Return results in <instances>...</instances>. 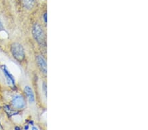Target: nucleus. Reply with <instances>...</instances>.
Here are the masks:
<instances>
[{
  "label": "nucleus",
  "instance_id": "nucleus-1",
  "mask_svg": "<svg viewBox=\"0 0 148 130\" xmlns=\"http://www.w3.org/2000/svg\"><path fill=\"white\" fill-rule=\"evenodd\" d=\"M11 51L14 58L18 61H22L25 59V51L23 46L18 43H14L11 45Z\"/></svg>",
  "mask_w": 148,
  "mask_h": 130
},
{
  "label": "nucleus",
  "instance_id": "nucleus-2",
  "mask_svg": "<svg viewBox=\"0 0 148 130\" xmlns=\"http://www.w3.org/2000/svg\"><path fill=\"white\" fill-rule=\"evenodd\" d=\"M32 34L34 39L40 45L45 44V34L42 28L39 24H35L32 28Z\"/></svg>",
  "mask_w": 148,
  "mask_h": 130
},
{
  "label": "nucleus",
  "instance_id": "nucleus-3",
  "mask_svg": "<svg viewBox=\"0 0 148 130\" xmlns=\"http://www.w3.org/2000/svg\"><path fill=\"white\" fill-rule=\"evenodd\" d=\"M12 105L14 108H17V109H21V108H23L25 106V99L22 96L17 95L15 96V97L12 100Z\"/></svg>",
  "mask_w": 148,
  "mask_h": 130
},
{
  "label": "nucleus",
  "instance_id": "nucleus-4",
  "mask_svg": "<svg viewBox=\"0 0 148 130\" xmlns=\"http://www.w3.org/2000/svg\"><path fill=\"white\" fill-rule=\"evenodd\" d=\"M36 61H37L38 67H39L42 72L43 73H44V74H47V63H46V60L44 59V57L40 55L37 56Z\"/></svg>",
  "mask_w": 148,
  "mask_h": 130
},
{
  "label": "nucleus",
  "instance_id": "nucleus-5",
  "mask_svg": "<svg viewBox=\"0 0 148 130\" xmlns=\"http://www.w3.org/2000/svg\"><path fill=\"white\" fill-rule=\"evenodd\" d=\"M2 70H3V73H4L5 76L8 82L9 83V84H12L13 86H15V79H14V77L11 75V73L9 72L8 69H7L5 66H3V67H2Z\"/></svg>",
  "mask_w": 148,
  "mask_h": 130
},
{
  "label": "nucleus",
  "instance_id": "nucleus-6",
  "mask_svg": "<svg viewBox=\"0 0 148 130\" xmlns=\"http://www.w3.org/2000/svg\"><path fill=\"white\" fill-rule=\"evenodd\" d=\"M25 94L27 95V97L28 100H29L30 103H33L35 101V97L34 94L33 93L32 89L29 86H26L25 87Z\"/></svg>",
  "mask_w": 148,
  "mask_h": 130
},
{
  "label": "nucleus",
  "instance_id": "nucleus-7",
  "mask_svg": "<svg viewBox=\"0 0 148 130\" xmlns=\"http://www.w3.org/2000/svg\"><path fill=\"white\" fill-rule=\"evenodd\" d=\"M21 2L24 7L28 10H30L34 7L37 0H21Z\"/></svg>",
  "mask_w": 148,
  "mask_h": 130
},
{
  "label": "nucleus",
  "instance_id": "nucleus-8",
  "mask_svg": "<svg viewBox=\"0 0 148 130\" xmlns=\"http://www.w3.org/2000/svg\"><path fill=\"white\" fill-rule=\"evenodd\" d=\"M43 89H44L46 95H47V84L46 82H44V84H43Z\"/></svg>",
  "mask_w": 148,
  "mask_h": 130
},
{
  "label": "nucleus",
  "instance_id": "nucleus-9",
  "mask_svg": "<svg viewBox=\"0 0 148 130\" xmlns=\"http://www.w3.org/2000/svg\"><path fill=\"white\" fill-rule=\"evenodd\" d=\"M44 19L45 22L47 23V13H45L44 15Z\"/></svg>",
  "mask_w": 148,
  "mask_h": 130
},
{
  "label": "nucleus",
  "instance_id": "nucleus-10",
  "mask_svg": "<svg viewBox=\"0 0 148 130\" xmlns=\"http://www.w3.org/2000/svg\"><path fill=\"white\" fill-rule=\"evenodd\" d=\"M2 28H3V25H2V24H1V22H0V30L1 29H2Z\"/></svg>",
  "mask_w": 148,
  "mask_h": 130
},
{
  "label": "nucleus",
  "instance_id": "nucleus-11",
  "mask_svg": "<svg viewBox=\"0 0 148 130\" xmlns=\"http://www.w3.org/2000/svg\"><path fill=\"white\" fill-rule=\"evenodd\" d=\"M15 129H20V127H15Z\"/></svg>",
  "mask_w": 148,
  "mask_h": 130
},
{
  "label": "nucleus",
  "instance_id": "nucleus-12",
  "mask_svg": "<svg viewBox=\"0 0 148 130\" xmlns=\"http://www.w3.org/2000/svg\"><path fill=\"white\" fill-rule=\"evenodd\" d=\"M25 129H28V126H25Z\"/></svg>",
  "mask_w": 148,
  "mask_h": 130
},
{
  "label": "nucleus",
  "instance_id": "nucleus-13",
  "mask_svg": "<svg viewBox=\"0 0 148 130\" xmlns=\"http://www.w3.org/2000/svg\"><path fill=\"white\" fill-rule=\"evenodd\" d=\"M32 129H38L36 127H32Z\"/></svg>",
  "mask_w": 148,
  "mask_h": 130
}]
</instances>
